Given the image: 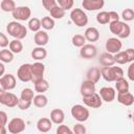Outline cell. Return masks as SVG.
Returning <instances> with one entry per match:
<instances>
[{"label": "cell", "instance_id": "1", "mask_svg": "<svg viewBox=\"0 0 134 134\" xmlns=\"http://www.w3.org/2000/svg\"><path fill=\"white\" fill-rule=\"evenodd\" d=\"M102 76L107 82H115L124 77V70L117 66H103L100 68Z\"/></svg>", "mask_w": 134, "mask_h": 134}, {"label": "cell", "instance_id": "2", "mask_svg": "<svg viewBox=\"0 0 134 134\" xmlns=\"http://www.w3.org/2000/svg\"><path fill=\"white\" fill-rule=\"evenodd\" d=\"M6 30H7L8 35L14 37L15 39L22 40L27 36V28L17 21L9 22L6 26Z\"/></svg>", "mask_w": 134, "mask_h": 134}, {"label": "cell", "instance_id": "3", "mask_svg": "<svg viewBox=\"0 0 134 134\" xmlns=\"http://www.w3.org/2000/svg\"><path fill=\"white\" fill-rule=\"evenodd\" d=\"M70 19L79 27L85 26L88 23V16L81 8H73L70 13Z\"/></svg>", "mask_w": 134, "mask_h": 134}, {"label": "cell", "instance_id": "4", "mask_svg": "<svg viewBox=\"0 0 134 134\" xmlns=\"http://www.w3.org/2000/svg\"><path fill=\"white\" fill-rule=\"evenodd\" d=\"M0 103L6 107L9 108H14L16 106H18L19 103V98L17 97L16 94L12 93V92H7V90H0Z\"/></svg>", "mask_w": 134, "mask_h": 134}, {"label": "cell", "instance_id": "5", "mask_svg": "<svg viewBox=\"0 0 134 134\" xmlns=\"http://www.w3.org/2000/svg\"><path fill=\"white\" fill-rule=\"evenodd\" d=\"M70 112H71L72 117L75 120L80 121V122L86 121L89 118V115H90L89 110L86 107H84L83 105H74V106H72Z\"/></svg>", "mask_w": 134, "mask_h": 134}, {"label": "cell", "instance_id": "6", "mask_svg": "<svg viewBox=\"0 0 134 134\" xmlns=\"http://www.w3.org/2000/svg\"><path fill=\"white\" fill-rule=\"evenodd\" d=\"M17 76L21 82L27 83V82H31L32 80V71H31V64L25 63L22 64L18 71H17Z\"/></svg>", "mask_w": 134, "mask_h": 134}, {"label": "cell", "instance_id": "7", "mask_svg": "<svg viewBox=\"0 0 134 134\" xmlns=\"http://www.w3.org/2000/svg\"><path fill=\"white\" fill-rule=\"evenodd\" d=\"M25 130V121L20 117H15L10 119L7 125V131L10 134H19Z\"/></svg>", "mask_w": 134, "mask_h": 134}, {"label": "cell", "instance_id": "8", "mask_svg": "<svg viewBox=\"0 0 134 134\" xmlns=\"http://www.w3.org/2000/svg\"><path fill=\"white\" fill-rule=\"evenodd\" d=\"M12 15L13 18L18 21H27L31 16V10L28 6H17Z\"/></svg>", "mask_w": 134, "mask_h": 134}, {"label": "cell", "instance_id": "9", "mask_svg": "<svg viewBox=\"0 0 134 134\" xmlns=\"http://www.w3.org/2000/svg\"><path fill=\"white\" fill-rule=\"evenodd\" d=\"M83 97V102L84 104L89 107V108H93V109H97L99 107H102V104H103V99L100 97V95L96 92L90 94V95H87V96H82Z\"/></svg>", "mask_w": 134, "mask_h": 134}, {"label": "cell", "instance_id": "10", "mask_svg": "<svg viewBox=\"0 0 134 134\" xmlns=\"http://www.w3.org/2000/svg\"><path fill=\"white\" fill-rule=\"evenodd\" d=\"M0 86L1 89L3 90H13L16 87V77L15 75H13L12 73H7V74H3L0 77Z\"/></svg>", "mask_w": 134, "mask_h": 134}, {"label": "cell", "instance_id": "11", "mask_svg": "<svg viewBox=\"0 0 134 134\" xmlns=\"http://www.w3.org/2000/svg\"><path fill=\"white\" fill-rule=\"evenodd\" d=\"M106 50L110 53H117L118 51H120L121 47H122V43L118 38H109L106 41Z\"/></svg>", "mask_w": 134, "mask_h": 134}, {"label": "cell", "instance_id": "12", "mask_svg": "<svg viewBox=\"0 0 134 134\" xmlns=\"http://www.w3.org/2000/svg\"><path fill=\"white\" fill-rule=\"evenodd\" d=\"M31 71H32L31 82L35 83V82H37L41 79H44L43 74H44V71H45V66L41 62H36V63L31 64Z\"/></svg>", "mask_w": 134, "mask_h": 134}, {"label": "cell", "instance_id": "13", "mask_svg": "<svg viewBox=\"0 0 134 134\" xmlns=\"http://www.w3.org/2000/svg\"><path fill=\"white\" fill-rule=\"evenodd\" d=\"M82 5L86 10H98L105 5V0H83Z\"/></svg>", "mask_w": 134, "mask_h": 134}, {"label": "cell", "instance_id": "14", "mask_svg": "<svg viewBox=\"0 0 134 134\" xmlns=\"http://www.w3.org/2000/svg\"><path fill=\"white\" fill-rule=\"evenodd\" d=\"M96 53H97V49L92 44H85L84 46L81 47L80 50V55L83 59H92L96 55Z\"/></svg>", "mask_w": 134, "mask_h": 134}, {"label": "cell", "instance_id": "15", "mask_svg": "<svg viewBox=\"0 0 134 134\" xmlns=\"http://www.w3.org/2000/svg\"><path fill=\"white\" fill-rule=\"evenodd\" d=\"M99 95L103 100H105L107 103H111L114 100L116 93H115L114 88H112V87H103L99 90Z\"/></svg>", "mask_w": 134, "mask_h": 134}, {"label": "cell", "instance_id": "16", "mask_svg": "<svg viewBox=\"0 0 134 134\" xmlns=\"http://www.w3.org/2000/svg\"><path fill=\"white\" fill-rule=\"evenodd\" d=\"M81 94L82 96H87V95H90L92 93L95 92V83L89 81V80H86L82 83L81 85Z\"/></svg>", "mask_w": 134, "mask_h": 134}, {"label": "cell", "instance_id": "17", "mask_svg": "<svg viewBox=\"0 0 134 134\" xmlns=\"http://www.w3.org/2000/svg\"><path fill=\"white\" fill-rule=\"evenodd\" d=\"M52 121L50 118H47V117H42L40 118L38 121H37V129L39 132H42V133H46V132H49L51 127H52Z\"/></svg>", "mask_w": 134, "mask_h": 134}, {"label": "cell", "instance_id": "18", "mask_svg": "<svg viewBox=\"0 0 134 134\" xmlns=\"http://www.w3.org/2000/svg\"><path fill=\"white\" fill-rule=\"evenodd\" d=\"M48 40H49V36L44 30H39L34 36V42L36 43L37 46H45L48 43Z\"/></svg>", "mask_w": 134, "mask_h": 134}, {"label": "cell", "instance_id": "19", "mask_svg": "<svg viewBox=\"0 0 134 134\" xmlns=\"http://www.w3.org/2000/svg\"><path fill=\"white\" fill-rule=\"evenodd\" d=\"M117 100L121 105L128 107V106H131L134 103V96L129 91L128 92H122V93H118L117 94Z\"/></svg>", "mask_w": 134, "mask_h": 134}, {"label": "cell", "instance_id": "20", "mask_svg": "<svg viewBox=\"0 0 134 134\" xmlns=\"http://www.w3.org/2000/svg\"><path fill=\"white\" fill-rule=\"evenodd\" d=\"M50 119L53 124L55 125H61L63 124L64 119H65V114L64 111L61 109H53L50 112Z\"/></svg>", "mask_w": 134, "mask_h": 134}, {"label": "cell", "instance_id": "21", "mask_svg": "<svg viewBox=\"0 0 134 134\" xmlns=\"http://www.w3.org/2000/svg\"><path fill=\"white\" fill-rule=\"evenodd\" d=\"M85 38L89 42H96L99 39V31L96 27H88L84 34Z\"/></svg>", "mask_w": 134, "mask_h": 134}, {"label": "cell", "instance_id": "22", "mask_svg": "<svg viewBox=\"0 0 134 134\" xmlns=\"http://www.w3.org/2000/svg\"><path fill=\"white\" fill-rule=\"evenodd\" d=\"M99 63L103 65V66H113L116 62H115V59H114V55L110 52H104L100 54L99 57Z\"/></svg>", "mask_w": 134, "mask_h": 134}, {"label": "cell", "instance_id": "23", "mask_svg": "<svg viewBox=\"0 0 134 134\" xmlns=\"http://www.w3.org/2000/svg\"><path fill=\"white\" fill-rule=\"evenodd\" d=\"M31 57L37 61H42L47 57V51L43 46H37L31 50Z\"/></svg>", "mask_w": 134, "mask_h": 134}, {"label": "cell", "instance_id": "24", "mask_svg": "<svg viewBox=\"0 0 134 134\" xmlns=\"http://www.w3.org/2000/svg\"><path fill=\"white\" fill-rule=\"evenodd\" d=\"M102 76V72H100V69L96 68V67H93V68H90L87 73H86V77L87 80L93 82V83H97L99 81Z\"/></svg>", "mask_w": 134, "mask_h": 134}, {"label": "cell", "instance_id": "25", "mask_svg": "<svg viewBox=\"0 0 134 134\" xmlns=\"http://www.w3.org/2000/svg\"><path fill=\"white\" fill-rule=\"evenodd\" d=\"M35 85V91L38 93H44L49 89V84L45 79H41L34 83Z\"/></svg>", "mask_w": 134, "mask_h": 134}, {"label": "cell", "instance_id": "26", "mask_svg": "<svg viewBox=\"0 0 134 134\" xmlns=\"http://www.w3.org/2000/svg\"><path fill=\"white\" fill-rule=\"evenodd\" d=\"M32 102H34V105L36 107H38V108H44L48 104V98L43 93H39V94L35 95Z\"/></svg>", "mask_w": 134, "mask_h": 134}, {"label": "cell", "instance_id": "27", "mask_svg": "<svg viewBox=\"0 0 134 134\" xmlns=\"http://www.w3.org/2000/svg\"><path fill=\"white\" fill-rule=\"evenodd\" d=\"M129 83L126 79L121 77L117 81H115V89L117 90L118 93H122V92H128L129 91Z\"/></svg>", "mask_w": 134, "mask_h": 134}, {"label": "cell", "instance_id": "28", "mask_svg": "<svg viewBox=\"0 0 134 134\" xmlns=\"http://www.w3.org/2000/svg\"><path fill=\"white\" fill-rule=\"evenodd\" d=\"M124 23H125V22L119 21V20H117V21H111V22L109 23V29H110V31H111L113 35H115V36H118V35L120 34L121 29H122Z\"/></svg>", "mask_w": 134, "mask_h": 134}, {"label": "cell", "instance_id": "29", "mask_svg": "<svg viewBox=\"0 0 134 134\" xmlns=\"http://www.w3.org/2000/svg\"><path fill=\"white\" fill-rule=\"evenodd\" d=\"M0 60L2 63H10L14 60V52L9 49H5L3 48L0 51Z\"/></svg>", "mask_w": 134, "mask_h": 134}, {"label": "cell", "instance_id": "30", "mask_svg": "<svg viewBox=\"0 0 134 134\" xmlns=\"http://www.w3.org/2000/svg\"><path fill=\"white\" fill-rule=\"evenodd\" d=\"M0 6H1V9L6 13H8V12L13 13L14 9L17 7L14 0H2L0 3Z\"/></svg>", "mask_w": 134, "mask_h": 134}, {"label": "cell", "instance_id": "31", "mask_svg": "<svg viewBox=\"0 0 134 134\" xmlns=\"http://www.w3.org/2000/svg\"><path fill=\"white\" fill-rule=\"evenodd\" d=\"M8 47L14 53H20L23 50V44L19 39H15V40L10 41Z\"/></svg>", "mask_w": 134, "mask_h": 134}, {"label": "cell", "instance_id": "32", "mask_svg": "<svg viewBox=\"0 0 134 134\" xmlns=\"http://www.w3.org/2000/svg\"><path fill=\"white\" fill-rule=\"evenodd\" d=\"M65 9L63 7H61L60 5H55L51 10H50V16L53 19H62L65 16Z\"/></svg>", "mask_w": 134, "mask_h": 134}, {"label": "cell", "instance_id": "33", "mask_svg": "<svg viewBox=\"0 0 134 134\" xmlns=\"http://www.w3.org/2000/svg\"><path fill=\"white\" fill-rule=\"evenodd\" d=\"M86 41L87 40H86L85 36L80 35V34L74 35L72 37V39H71V42H72L73 46H75V47H82V46H84L86 44Z\"/></svg>", "mask_w": 134, "mask_h": 134}, {"label": "cell", "instance_id": "34", "mask_svg": "<svg viewBox=\"0 0 134 134\" xmlns=\"http://www.w3.org/2000/svg\"><path fill=\"white\" fill-rule=\"evenodd\" d=\"M96 21L99 24H108V23H110L111 19H110L109 12H99L96 15Z\"/></svg>", "mask_w": 134, "mask_h": 134}, {"label": "cell", "instance_id": "35", "mask_svg": "<svg viewBox=\"0 0 134 134\" xmlns=\"http://www.w3.org/2000/svg\"><path fill=\"white\" fill-rule=\"evenodd\" d=\"M41 24H42V27L44 28V29H46V30H50V29H52L53 27H54V20H53V18H51V17H43L42 18V20H41Z\"/></svg>", "mask_w": 134, "mask_h": 134}, {"label": "cell", "instance_id": "36", "mask_svg": "<svg viewBox=\"0 0 134 134\" xmlns=\"http://www.w3.org/2000/svg\"><path fill=\"white\" fill-rule=\"evenodd\" d=\"M41 26H42L41 20H39L38 18H31V19H29V21H28V28L31 31H34V32L39 31L40 28H41Z\"/></svg>", "mask_w": 134, "mask_h": 134}, {"label": "cell", "instance_id": "37", "mask_svg": "<svg viewBox=\"0 0 134 134\" xmlns=\"http://www.w3.org/2000/svg\"><path fill=\"white\" fill-rule=\"evenodd\" d=\"M114 59H115V62L117 64H121V65L129 62L128 61V54H127L126 50L125 51H118L117 53H115L114 54Z\"/></svg>", "mask_w": 134, "mask_h": 134}, {"label": "cell", "instance_id": "38", "mask_svg": "<svg viewBox=\"0 0 134 134\" xmlns=\"http://www.w3.org/2000/svg\"><path fill=\"white\" fill-rule=\"evenodd\" d=\"M34 97H35V92H34L32 89H30V88H24V89L21 91L20 98L26 99V100H32Z\"/></svg>", "mask_w": 134, "mask_h": 134}, {"label": "cell", "instance_id": "39", "mask_svg": "<svg viewBox=\"0 0 134 134\" xmlns=\"http://www.w3.org/2000/svg\"><path fill=\"white\" fill-rule=\"evenodd\" d=\"M121 18L126 22L133 21L134 20V10L132 8H126V9H124L122 13H121Z\"/></svg>", "mask_w": 134, "mask_h": 134}, {"label": "cell", "instance_id": "40", "mask_svg": "<svg viewBox=\"0 0 134 134\" xmlns=\"http://www.w3.org/2000/svg\"><path fill=\"white\" fill-rule=\"evenodd\" d=\"M57 3H58V5L63 7L65 10H68V9L72 8L74 0H57Z\"/></svg>", "mask_w": 134, "mask_h": 134}, {"label": "cell", "instance_id": "41", "mask_svg": "<svg viewBox=\"0 0 134 134\" xmlns=\"http://www.w3.org/2000/svg\"><path fill=\"white\" fill-rule=\"evenodd\" d=\"M130 34H131V28H130V26L125 22V23H124V26H122V29H121L120 34H119L117 37L120 38V39H126V38H128V37L130 36Z\"/></svg>", "mask_w": 134, "mask_h": 134}, {"label": "cell", "instance_id": "42", "mask_svg": "<svg viewBox=\"0 0 134 134\" xmlns=\"http://www.w3.org/2000/svg\"><path fill=\"white\" fill-rule=\"evenodd\" d=\"M42 4H43L44 8L48 12H50L55 5H58L57 0H42Z\"/></svg>", "mask_w": 134, "mask_h": 134}, {"label": "cell", "instance_id": "43", "mask_svg": "<svg viewBox=\"0 0 134 134\" xmlns=\"http://www.w3.org/2000/svg\"><path fill=\"white\" fill-rule=\"evenodd\" d=\"M71 133H73V131L71 129H69L68 126L63 125V124L59 125V127L57 129V134H71Z\"/></svg>", "mask_w": 134, "mask_h": 134}, {"label": "cell", "instance_id": "44", "mask_svg": "<svg viewBox=\"0 0 134 134\" xmlns=\"http://www.w3.org/2000/svg\"><path fill=\"white\" fill-rule=\"evenodd\" d=\"M31 103H32V100H26V99L19 98L18 107H19V109H21V110H27V109H29V107L31 106Z\"/></svg>", "mask_w": 134, "mask_h": 134}, {"label": "cell", "instance_id": "45", "mask_svg": "<svg viewBox=\"0 0 134 134\" xmlns=\"http://www.w3.org/2000/svg\"><path fill=\"white\" fill-rule=\"evenodd\" d=\"M73 133L75 134H85L86 133V128L82 124H76L73 126Z\"/></svg>", "mask_w": 134, "mask_h": 134}, {"label": "cell", "instance_id": "46", "mask_svg": "<svg viewBox=\"0 0 134 134\" xmlns=\"http://www.w3.org/2000/svg\"><path fill=\"white\" fill-rule=\"evenodd\" d=\"M7 45H9V42H8L7 37L3 32H0V47L5 48Z\"/></svg>", "mask_w": 134, "mask_h": 134}, {"label": "cell", "instance_id": "47", "mask_svg": "<svg viewBox=\"0 0 134 134\" xmlns=\"http://www.w3.org/2000/svg\"><path fill=\"white\" fill-rule=\"evenodd\" d=\"M127 74H128L129 80H131V81H133V82H134V61H133V62H131V64L129 65Z\"/></svg>", "mask_w": 134, "mask_h": 134}, {"label": "cell", "instance_id": "48", "mask_svg": "<svg viewBox=\"0 0 134 134\" xmlns=\"http://www.w3.org/2000/svg\"><path fill=\"white\" fill-rule=\"evenodd\" d=\"M0 120H1V122H0V128H2V127H5L6 126V124H7V114L4 112V111H1L0 112Z\"/></svg>", "mask_w": 134, "mask_h": 134}, {"label": "cell", "instance_id": "49", "mask_svg": "<svg viewBox=\"0 0 134 134\" xmlns=\"http://www.w3.org/2000/svg\"><path fill=\"white\" fill-rule=\"evenodd\" d=\"M126 52L128 54V61L133 62L134 61V48H128L126 50Z\"/></svg>", "mask_w": 134, "mask_h": 134}, {"label": "cell", "instance_id": "50", "mask_svg": "<svg viewBox=\"0 0 134 134\" xmlns=\"http://www.w3.org/2000/svg\"><path fill=\"white\" fill-rule=\"evenodd\" d=\"M109 14H110V19H111V21H117V20H119V16H118V14H117L116 12L111 10V12H109ZM111 21H110V22H111Z\"/></svg>", "mask_w": 134, "mask_h": 134}, {"label": "cell", "instance_id": "51", "mask_svg": "<svg viewBox=\"0 0 134 134\" xmlns=\"http://www.w3.org/2000/svg\"><path fill=\"white\" fill-rule=\"evenodd\" d=\"M0 68H1V73H0V74H1V76H2V75L4 74V65H3V64H0Z\"/></svg>", "mask_w": 134, "mask_h": 134}, {"label": "cell", "instance_id": "52", "mask_svg": "<svg viewBox=\"0 0 134 134\" xmlns=\"http://www.w3.org/2000/svg\"><path fill=\"white\" fill-rule=\"evenodd\" d=\"M0 129H1V131H0V133H1V134H5V133H6L5 127H2V128H0Z\"/></svg>", "mask_w": 134, "mask_h": 134}, {"label": "cell", "instance_id": "53", "mask_svg": "<svg viewBox=\"0 0 134 134\" xmlns=\"http://www.w3.org/2000/svg\"><path fill=\"white\" fill-rule=\"evenodd\" d=\"M132 120H133V122H134V113H133V117H132Z\"/></svg>", "mask_w": 134, "mask_h": 134}]
</instances>
